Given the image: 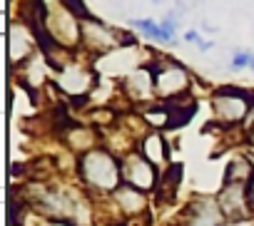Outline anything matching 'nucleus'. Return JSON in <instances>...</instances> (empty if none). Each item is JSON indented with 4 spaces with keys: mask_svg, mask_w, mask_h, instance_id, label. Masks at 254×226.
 Returning <instances> with one entry per match:
<instances>
[{
    "mask_svg": "<svg viewBox=\"0 0 254 226\" xmlns=\"http://www.w3.org/2000/svg\"><path fill=\"white\" fill-rule=\"evenodd\" d=\"M247 142H249V149L254 152V125L249 127V132H247Z\"/></svg>",
    "mask_w": 254,
    "mask_h": 226,
    "instance_id": "aec40b11",
    "label": "nucleus"
},
{
    "mask_svg": "<svg viewBox=\"0 0 254 226\" xmlns=\"http://www.w3.org/2000/svg\"><path fill=\"white\" fill-rule=\"evenodd\" d=\"M185 40H187V43H192V45H197L199 50H209V47H212V43H207L197 30H187V33H185Z\"/></svg>",
    "mask_w": 254,
    "mask_h": 226,
    "instance_id": "a211bd4d",
    "label": "nucleus"
},
{
    "mask_svg": "<svg viewBox=\"0 0 254 226\" xmlns=\"http://www.w3.org/2000/svg\"><path fill=\"white\" fill-rule=\"evenodd\" d=\"M112 199L117 204V209L125 214V216H140L147 211V191L137 189V186H130V184H120L115 191H112Z\"/></svg>",
    "mask_w": 254,
    "mask_h": 226,
    "instance_id": "9b49d317",
    "label": "nucleus"
},
{
    "mask_svg": "<svg viewBox=\"0 0 254 226\" xmlns=\"http://www.w3.org/2000/svg\"><path fill=\"white\" fill-rule=\"evenodd\" d=\"M224 214L217 204V199H194L185 209L182 226H222Z\"/></svg>",
    "mask_w": 254,
    "mask_h": 226,
    "instance_id": "0eeeda50",
    "label": "nucleus"
},
{
    "mask_svg": "<svg viewBox=\"0 0 254 226\" xmlns=\"http://www.w3.org/2000/svg\"><path fill=\"white\" fill-rule=\"evenodd\" d=\"M152 3H157V5H160V3H165V0H152Z\"/></svg>",
    "mask_w": 254,
    "mask_h": 226,
    "instance_id": "5701e85b",
    "label": "nucleus"
},
{
    "mask_svg": "<svg viewBox=\"0 0 254 226\" xmlns=\"http://www.w3.org/2000/svg\"><path fill=\"white\" fill-rule=\"evenodd\" d=\"M249 70H254V52H252V65H249Z\"/></svg>",
    "mask_w": 254,
    "mask_h": 226,
    "instance_id": "4be33fe9",
    "label": "nucleus"
},
{
    "mask_svg": "<svg viewBox=\"0 0 254 226\" xmlns=\"http://www.w3.org/2000/svg\"><path fill=\"white\" fill-rule=\"evenodd\" d=\"M33 47H35L33 33L23 23H13L10 30H8V57H10V65L28 62V57H33Z\"/></svg>",
    "mask_w": 254,
    "mask_h": 226,
    "instance_id": "6e6552de",
    "label": "nucleus"
},
{
    "mask_svg": "<svg viewBox=\"0 0 254 226\" xmlns=\"http://www.w3.org/2000/svg\"><path fill=\"white\" fill-rule=\"evenodd\" d=\"M180 181H182V164H170V169L160 174V189H162V194L170 196L180 186Z\"/></svg>",
    "mask_w": 254,
    "mask_h": 226,
    "instance_id": "dca6fc26",
    "label": "nucleus"
},
{
    "mask_svg": "<svg viewBox=\"0 0 254 226\" xmlns=\"http://www.w3.org/2000/svg\"><path fill=\"white\" fill-rule=\"evenodd\" d=\"M254 104V97L247 94L244 90H234V87H222L217 90L212 107H214V115L222 125H239L249 117Z\"/></svg>",
    "mask_w": 254,
    "mask_h": 226,
    "instance_id": "7ed1b4c3",
    "label": "nucleus"
},
{
    "mask_svg": "<svg viewBox=\"0 0 254 226\" xmlns=\"http://www.w3.org/2000/svg\"><path fill=\"white\" fill-rule=\"evenodd\" d=\"M122 87H125V94L135 102H147V99H152V94H157L155 92V72H150V67L132 70L122 80Z\"/></svg>",
    "mask_w": 254,
    "mask_h": 226,
    "instance_id": "9d476101",
    "label": "nucleus"
},
{
    "mask_svg": "<svg viewBox=\"0 0 254 226\" xmlns=\"http://www.w3.org/2000/svg\"><path fill=\"white\" fill-rule=\"evenodd\" d=\"M120 167H122V184L137 186L142 191H150L160 184L155 164L150 159H145L142 152H130V154L120 157Z\"/></svg>",
    "mask_w": 254,
    "mask_h": 226,
    "instance_id": "20e7f679",
    "label": "nucleus"
},
{
    "mask_svg": "<svg viewBox=\"0 0 254 226\" xmlns=\"http://www.w3.org/2000/svg\"><path fill=\"white\" fill-rule=\"evenodd\" d=\"M190 87V75L177 62H165L155 70V92L162 99H172L185 94Z\"/></svg>",
    "mask_w": 254,
    "mask_h": 226,
    "instance_id": "39448f33",
    "label": "nucleus"
},
{
    "mask_svg": "<svg viewBox=\"0 0 254 226\" xmlns=\"http://www.w3.org/2000/svg\"><path fill=\"white\" fill-rule=\"evenodd\" d=\"M40 25L55 45L72 47V45L82 43V20H77V15L63 3V0L45 8Z\"/></svg>",
    "mask_w": 254,
    "mask_h": 226,
    "instance_id": "f03ea898",
    "label": "nucleus"
},
{
    "mask_svg": "<svg viewBox=\"0 0 254 226\" xmlns=\"http://www.w3.org/2000/svg\"><path fill=\"white\" fill-rule=\"evenodd\" d=\"M140 152L145 159H150L155 167H162L167 162V144L162 139L160 132H147L142 139H140Z\"/></svg>",
    "mask_w": 254,
    "mask_h": 226,
    "instance_id": "ddd939ff",
    "label": "nucleus"
},
{
    "mask_svg": "<svg viewBox=\"0 0 254 226\" xmlns=\"http://www.w3.org/2000/svg\"><path fill=\"white\" fill-rule=\"evenodd\" d=\"M40 226H72L70 221H60V219H48V221H40Z\"/></svg>",
    "mask_w": 254,
    "mask_h": 226,
    "instance_id": "6ab92c4d",
    "label": "nucleus"
},
{
    "mask_svg": "<svg viewBox=\"0 0 254 226\" xmlns=\"http://www.w3.org/2000/svg\"><path fill=\"white\" fill-rule=\"evenodd\" d=\"M132 25H135L142 35H147L150 40H157V43H175V35H172L162 23H155V20L145 18V20H132Z\"/></svg>",
    "mask_w": 254,
    "mask_h": 226,
    "instance_id": "4468645a",
    "label": "nucleus"
},
{
    "mask_svg": "<svg viewBox=\"0 0 254 226\" xmlns=\"http://www.w3.org/2000/svg\"><path fill=\"white\" fill-rule=\"evenodd\" d=\"M247 186H249V204H252V211H254V177H252V181Z\"/></svg>",
    "mask_w": 254,
    "mask_h": 226,
    "instance_id": "412c9836",
    "label": "nucleus"
},
{
    "mask_svg": "<svg viewBox=\"0 0 254 226\" xmlns=\"http://www.w3.org/2000/svg\"><path fill=\"white\" fill-rule=\"evenodd\" d=\"M58 85L67 92V94H85L87 87L92 85V77L87 72H82L80 67H65L58 77Z\"/></svg>",
    "mask_w": 254,
    "mask_h": 226,
    "instance_id": "f8f14e48",
    "label": "nucleus"
},
{
    "mask_svg": "<svg viewBox=\"0 0 254 226\" xmlns=\"http://www.w3.org/2000/svg\"><path fill=\"white\" fill-rule=\"evenodd\" d=\"M67 144H70V149L72 152H90V149H95V135L90 132V130H72V132H67Z\"/></svg>",
    "mask_w": 254,
    "mask_h": 226,
    "instance_id": "2eb2a0df",
    "label": "nucleus"
},
{
    "mask_svg": "<svg viewBox=\"0 0 254 226\" xmlns=\"http://www.w3.org/2000/svg\"><path fill=\"white\" fill-rule=\"evenodd\" d=\"M77 174L82 184L100 194H112L122 184V167L120 159L110 149H90L77 159Z\"/></svg>",
    "mask_w": 254,
    "mask_h": 226,
    "instance_id": "f257e3e1",
    "label": "nucleus"
},
{
    "mask_svg": "<svg viewBox=\"0 0 254 226\" xmlns=\"http://www.w3.org/2000/svg\"><path fill=\"white\" fill-rule=\"evenodd\" d=\"M217 204H219L224 219H244L252 211L249 186L242 181H222V189L217 194Z\"/></svg>",
    "mask_w": 254,
    "mask_h": 226,
    "instance_id": "423d86ee",
    "label": "nucleus"
},
{
    "mask_svg": "<svg viewBox=\"0 0 254 226\" xmlns=\"http://www.w3.org/2000/svg\"><path fill=\"white\" fill-rule=\"evenodd\" d=\"M249 65H252V52L239 50V52H234V55H232V62H229V67H232V70H244V67H249Z\"/></svg>",
    "mask_w": 254,
    "mask_h": 226,
    "instance_id": "f3484780",
    "label": "nucleus"
},
{
    "mask_svg": "<svg viewBox=\"0 0 254 226\" xmlns=\"http://www.w3.org/2000/svg\"><path fill=\"white\" fill-rule=\"evenodd\" d=\"M82 43L95 52H105V50H110L115 45H122L120 35H115L107 25H102V23H97L92 18L82 20Z\"/></svg>",
    "mask_w": 254,
    "mask_h": 226,
    "instance_id": "1a4fd4ad",
    "label": "nucleus"
}]
</instances>
